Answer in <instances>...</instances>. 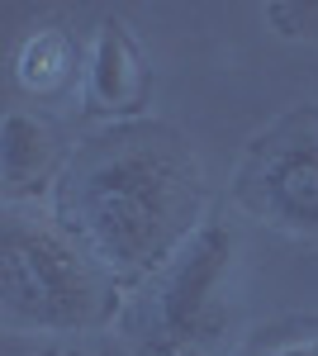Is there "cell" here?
Returning a JSON list of instances; mask_svg holds the SVG:
<instances>
[{
	"label": "cell",
	"instance_id": "6da1fadb",
	"mask_svg": "<svg viewBox=\"0 0 318 356\" xmlns=\"http://www.w3.org/2000/svg\"><path fill=\"white\" fill-rule=\"evenodd\" d=\"M57 223L109 280L166 271L205 228L200 162L161 124H119L77 152L53 195Z\"/></svg>",
	"mask_w": 318,
	"mask_h": 356
},
{
	"label": "cell",
	"instance_id": "5b68a950",
	"mask_svg": "<svg viewBox=\"0 0 318 356\" xmlns=\"http://www.w3.org/2000/svg\"><path fill=\"white\" fill-rule=\"evenodd\" d=\"M148 86H152V72H148L143 43L133 38L124 19H105L86 53V110L95 119H109L114 129L133 124L148 105Z\"/></svg>",
	"mask_w": 318,
	"mask_h": 356
},
{
	"label": "cell",
	"instance_id": "52a82bcc",
	"mask_svg": "<svg viewBox=\"0 0 318 356\" xmlns=\"http://www.w3.org/2000/svg\"><path fill=\"white\" fill-rule=\"evenodd\" d=\"M77 76V43L67 29H33L15 53V81L29 95H62Z\"/></svg>",
	"mask_w": 318,
	"mask_h": 356
},
{
	"label": "cell",
	"instance_id": "30bf717a",
	"mask_svg": "<svg viewBox=\"0 0 318 356\" xmlns=\"http://www.w3.org/2000/svg\"><path fill=\"white\" fill-rule=\"evenodd\" d=\"M24 356H100V352H90V347H67V342H57V347H33V352Z\"/></svg>",
	"mask_w": 318,
	"mask_h": 356
},
{
	"label": "cell",
	"instance_id": "ba28073f",
	"mask_svg": "<svg viewBox=\"0 0 318 356\" xmlns=\"http://www.w3.org/2000/svg\"><path fill=\"white\" fill-rule=\"evenodd\" d=\"M266 24L280 38H318V0H271Z\"/></svg>",
	"mask_w": 318,
	"mask_h": 356
},
{
	"label": "cell",
	"instance_id": "8992f818",
	"mask_svg": "<svg viewBox=\"0 0 318 356\" xmlns=\"http://www.w3.org/2000/svg\"><path fill=\"white\" fill-rule=\"evenodd\" d=\"M62 171H67V152L53 124H43L29 110H10L0 119V191L10 209L57 195Z\"/></svg>",
	"mask_w": 318,
	"mask_h": 356
},
{
	"label": "cell",
	"instance_id": "3957f363",
	"mask_svg": "<svg viewBox=\"0 0 318 356\" xmlns=\"http://www.w3.org/2000/svg\"><path fill=\"white\" fill-rule=\"evenodd\" d=\"M242 200L266 223L318 238V110H294L257 138L242 171Z\"/></svg>",
	"mask_w": 318,
	"mask_h": 356
},
{
	"label": "cell",
	"instance_id": "8fae6325",
	"mask_svg": "<svg viewBox=\"0 0 318 356\" xmlns=\"http://www.w3.org/2000/svg\"><path fill=\"white\" fill-rule=\"evenodd\" d=\"M166 356H209L205 347H181V352H166Z\"/></svg>",
	"mask_w": 318,
	"mask_h": 356
},
{
	"label": "cell",
	"instance_id": "277c9868",
	"mask_svg": "<svg viewBox=\"0 0 318 356\" xmlns=\"http://www.w3.org/2000/svg\"><path fill=\"white\" fill-rule=\"evenodd\" d=\"M228 271H233V233L223 223H205L171 257L157 290V318L161 328L176 337L171 352L195 347V337L218 323V300H223Z\"/></svg>",
	"mask_w": 318,
	"mask_h": 356
},
{
	"label": "cell",
	"instance_id": "9c48e42d",
	"mask_svg": "<svg viewBox=\"0 0 318 356\" xmlns=\"http://www.w3.org/2000/svg\"><path fill=\"white\" fill-rule=\"evenodd\" d=\"M266 356H318V337H304V342H285V347H276V352Z\"/></svg>",
	"mask_w": 318,
	"mask_h": 356
},
{
	"label": "cell",
	"instance_id": "7a4b0ae2",
	"mask_svg": "<svg viewBox=\"0 0 318 356\" xmlns=\"http://www.w3.org/2000/svg\"><path fill=\"white\" fill-rule=\"evenodd\" d=\"M0 304L10 328L86 332L109 318L114 280L81 252L62 223L10 209L0 228Z\"/></svg>",
	"mask_w": 318,
	"mask_h": 356
}]
</instances>
